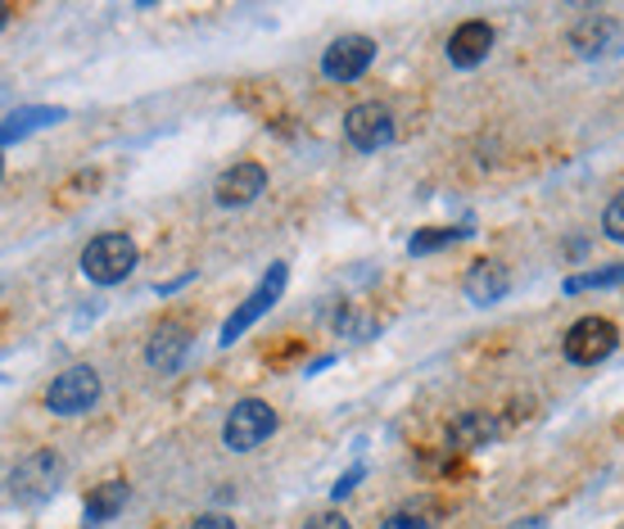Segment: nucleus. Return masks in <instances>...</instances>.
<instances>
[{
    "label": "nucleus",
    "instance_id": "obj_16",
    "mask_svg": "<svg viewBox=\"0 0 624 529\" xmlns=\"http://www.w3.org/2000/svg\"><path fill=\"white\" fill-rule=\"evenodd\" d=\"M449 439H453V448H480V443L498 439V417L493 412H466V417H457L449 426Z\"/></svg>",
    "mask_w": 624,
    "mask_h": 529
},
{
    "label": "nucleus",
    "instance_id": "obj_10",
    "mask_svg": "<svg viewBox=\"0 0 624 529\" xmlns=\"http://www.w3.org/2000/svg\"><path fill=\"white\" fill-rule=\"evenodd\" d=\"M493 42H498L493 23L470 19V23L453 27V36H449V46H444V50H449V64H453V68H480V64L489 59Z\"/></svg>",
    "mask_w": 624,
    "mask_h": 529
},
{
    "label": "nucleus",
    "instance_id": "obj_11",
    "mask_svg": "<svg viewBox=\"0 0 624 529\" xmlns=\"http://www.w3.org/2000/svg\"><path fill=\"white\" fill-rule=\"evenodd\" d=\"M263 185H268L263 164H236V168H227L223 177H217L213 195H217L223 209H245V204H253L263 195Z\"/></svg>",
    "mask_w": 624,
    "mask_h": 529
},
{
    "label": "nucleus",
    "instance_id": "obj_1",
    "mask_svg": "<svg viewBox=\"0 0 624 529\" xmlns=\"http://www.w3.org/2000/svg\"><path fill=\"white\" fill-rule=\"evenodd\" d=\"M59 484H64V458H59L55 448H36V452H27V458L14 466L10 498L23 503V507H36V503L55 498Z\"/></svg>",
    "mask_w": 624,
    "mask_h": 529
},
{
    "label": "nucleus",
    "instance_id": "obj_25",
    "mask_svg": "<svg viewBox=\"0 0 624 529\" xmlns=\"http://www.w3.org/2000/svg\"><path fill=\"white\" fill-rule=\"evenodd\" d=\"M517 529H543V520H530V525H517Z\"/></svg>",
    "mask_w": 624,
    "mask_h": 529
},
{
    "label": "nucleus",
    "instance_id": "obj_3",
    "mask_svg": "<svg viewBox=\"0 0 624 529\" xmlns=\"http://www.w3.org/2000/svg\"><path fill=\"white\" fill-rule=\"evenodd\" d=\"M100 394H104V381L95 367H68L46 385V407L55 417H82V412L100 403Z\"/></svg>",
    "mask_w": 624,
    "mask_h": 529
},
{
    "label": "nucleus",
    "instance_id": "obj_24",
    "mask_svg": "<svg viewBox=\"0 0 624 529\" xmlns=\"http://www.w3.org/2000/svg\"><path fill=\"white\" fill-rule=\"evenodd\" d=\"M10 14H14L10 5H0V27H5V23H10Z\"/></svg>",
    "mask_w": 624,
    "mask_h": 529
},
{
    "label": "nucleus",
    "instance_id": "obj_15",
    "mask_svg": "<svg viewBox=\"0 0 624 529\" xmlns=\"http://www.w3.org/2000/svg\"><path fill=\"white\" fill-rule=\"evenodd\" d=\"M127 498H132V488H127V480H104V484H95L91 494H87V520H114L123 507H127Z\"/></svg>",
    "mask_w": 624,
    "mask_h": 529
},
{
    "label": "nucleus",
    "instance_id": "obj_12",
    "mask_svg": "<svg viewBox=\"0 0 624 529\" xmlns=\"http://www.w3.org/2000/svg\"><path fill=\"white\" fill-rule=\"evenodd\" d=\"M186 353H191V326H181V322H163L145 339V362L155 371H177L186 362Z\"/></svg>",
    "mask_w": 624,
    "mask_h": 529
},
{
    "label": "nucleus",
    "instance_id": "obj_14",
    "mask_svg": "<svg viewBox=\"0 0 624 529\" xmlns=\"http://www.w3.org/2000/svg\"><path fill=\"white\" fill-rule=\"evenodd\" d=\"M611 32H615V23H611V14H583L575 27H570V46L579 50V55H602L606 46H611Z\"/></svg>",
    "mask_w": 624,
    "mask_h": 529
},
{
    "label": "nucleus",
    "instance_id": "obj_9",
    "mask_svg": "<svg viewBox=\"0 0 624 529\" xmlns=\"http://www.w3.org/2000/svg\"><path fill=\"white\" fill-rule=\"evenodd\" d=\"M466 299L475 308H493L498 299L511 294V272H507V262L502 258H480V262H470V272L462 281Z\"/></svg>",
    "mask_w": 624,
    "mask_h": 529
},
{
    "label": "nucleus",
    "instance_id": "obj_22",
    "mask_svg": "<svg viewBox=\"0 0 624 529\" xmlns=\"http://www.w3.org/2000/svg\"><path fill=\"white\" fill-rule=\"evenodd\" d=\"M191 529H236V525H231V516H223V511H208V516H200Z\"/></svg>",
    "mask_w": 624,
    "mask_h": 529
},
{
    "label": "nucleus",
    "instance_id": "obj_2",
    "mask_svg": "<svg viewBox=\"0 0 624 529\" xmlns=\"http://www.w3.org/2000/svg\"><path fill=\"white\" fill-rule=\"evenodd\" d=\"M136 258H140V254H136L132 236L104 232V236H95V240L82 249V277H87L91 285H118V281L132 277Z\"/></svg>",
    "mask_w": 624,
    "mask_h": 529
},
{
    "label": "nucleus",
    "instance_id": "obj_6",
    "mask_svg": "<svg viewBox=\"0 0 624 529\" xmlns=\"http://www.w3.org/2000/svg\"><path fill=\"white\" fill-rule=\"evenodd\" d=\"M285 281H290V268H285V262H272V268L263 272V281H259V290H253L245 304L231 313V322L223 326V345H236V339H240L253 322H259L263 313H272V304L285 294Z\"/></svg>",
    "mask_w": 624,
    "mask_h": 529
},
{
    "label": "nucleus",
    "instance_id": "obj_20",
    "mask_svg": "<svg viewBox=\"0 0 624 529\" xmlns=\"http://www.w3.org/2000/svg\"><path fill=\"white\" fill-rule=\"evenodd\" d=\"M381 529H434V525H430V520H421L417 511H398V516L381 520Z\"/></svg>",
    "mask_w": 624,
    "mask_h": 529
},
{
    "label": "nucleus",
    "instance_id": "obj_8",
    "mask_svg": "<svg viewBox=\"0 0 624 529\" xmlns=\"http://www.w3.org/2000/svg\"><path fill=\"white\" fill-rule=\"evenodd\" d=\"M344 136L353 149H362V155H372V149H385L394 140V119H389V109L376 104V100H362L349 109V119H344Z\"/></svg>",
    "mask_w": 624,
    "mask_h": 529
},
{
    "label": "nucleus",
    "instance_id": "obj_26",
    "mask_svg": "<svg viewBox=\"0 0 624 529\" xmlns=\"http://www.w3.org/2000/svg\"><path fill=\"white\" fill-rule=\"evenodd\" d=\"M0 177H5V159H0Z\"/></svg>",
    "mask_w": 624,
    "mask_h": 529
},
{
    "label": "nucleus",
    "instance_id": "obj_18",
    "mask_svg": "<svg viewBox=\"0 0 624 529\" xmlns=\"http://www.w3.org/2000/svg\"><path fill=\"white\" fill-rule=\"evenodd\" d=\"M624 285V262H611V268H598V272H579V277H566V294H583V290H615Z\"/></svg>",
    "mask_w": 624,
    "mask_h": 529
},
{
    "label": "nucleus",
    "instance_id": "obj_19",
    "mask_svg": "<svg viewBox=\"0 0 624 529\" xmlns=\"http://www.w3.org/2000/svg\"><path fill=\"white\" fill-rule=\"evenodd\" d=\"M602 232H606L611 240H620V245H624V191H620V195H611V204L602 209Z\"/></svg>",
    "mask_w": 624,
    "mask_h": 529
},
{
    "label": "nucleus",
    "instance_id": "obj_4",
    "mask_svg": "<svg viewBox=\"0 0 624 529\" xmlns=\"http://www.w3.org/2000/svg\"><path fill=\"white\" fill-rule=\"evenodd\" d=\"M281 430V417L263 403V398H240L231 412H227V421H223V443L231 452H249V448H259L268 443L272 435Z\"/></svg>",
    "mask_w": 624,
    "mask_h": 529
},
{
    "label": "nucleus",
    "instance_id": "obj_13",
    "mask_svg": "<svg viewBox=\"0 0 624 529\" xmlns=\"http://www.w3.org/2000/svg\"><path fill=\"white\" fill-rule=\"evenodd\" d=\"M55 123H64V109H55V104H27V109L10 113V119L0 123V145H10V140H27L32 132L55 127Z\"/></svg>",
    "mask_w": 624,
    "mask_h": 529
},
{
    "label": "nucleus",
    "instance_id": "obj_17",
    "mask_svg": "<svg viewBox=\"0 0 624 529\" xmlns=\"http://www.w3.org/2000/svg\"><path fill=\"white\" fill-rule=\"evenodd\" d=\"M470 236V226H421V232L408 240V254H439V249H449V245H457V240H466Z\"/></svg>",
    "mask_w": 624,
    "mask_h": 529
},
{
    "label": "nucleus",
    "instance_id": "obj_5",
    "mask_svg": "<svg viewBox=\"0 0 624 529\" xmlns=\"http://www.w3.org/2000/svg\"><path fill=\"white\" fill-rule=\"evenodd\" d=\"M561 349H566V358H570L575 367H598V362H606V358L620 349V330H615L611 317L589 313V317H579V322L566 330Z\"/></svg>",
    "mask_w": 624,
    "mask_h": 529
},
{
    "label": "nucleus",
    "instance_id": "obj_21",
    "mask_svg": "<svg viewBox=\"0 0 624 529\" xmlns=\"http://www.w3.org/2000/svg\"><path fill=\"white\" fill-rule=\"evenodd\" d=\"M304 529H353V525H349L340 511H317V516H313Z\"/></svg>",
    "mask_w": 624,
    "mask_h": 529
},
{
    "label": "nucleus",
    "instance_id": "obj_7",
    "mask_svg": "<svg viewBox=\"0 0 624 529\" xmlns=\"http://www.w3.org/2000/svg\"><path fill=\"white\" fill-rule=\"evenodd\" d=\"M376 59V42L372 36H362V32H349L340 36V42H330L326 55H321V72L330 82H358L366 68H372Z\"/></svg>",
    "mask_w": 624,
    "mask_h": 529
},
{
    "label": "nucleus",
    "instance_id": "obj_23",
    "mask_svg": "<svg viewBox=\"0 0 624 529\" xmlns=\"http://www.w3.org/2000/svg\"><path fill=\"white\" fill-rule=\"evenodd\" d=\"M358 480H362V471H353V475H344V480L336 484V498H344V494H349V488H353Z\"/></svg>",
    "mask_w": 624,
    "mask_h": 529
}]
</instances>
